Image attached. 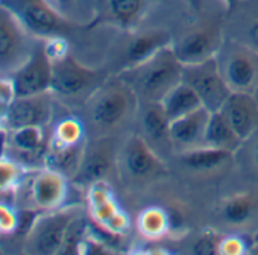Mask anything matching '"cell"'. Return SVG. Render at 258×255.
<instances>
[{
    "label": "cell",
    "mask_w": 258,
    "mask_h": 255,
    "mask_svg": "<svg viewBox=\"0 0 258 255\" xmlns=\"http://www.w3.org/2000/svg\"><path fill=\"white\" fill-rule=\"evenodd\" d=\"M178 160H179V164L190 172L213 173V172L225 169L234 160V154L223 151V149L201 146V148L179 152Z\"/></svg>",
    "instance_id": "obj_23"
},
{
    "label": "cell",
    "mask_w": 258,
    "mask_h": 255,
    "mask_svg": "<svg viewBox=\"0 0 258 255\" xmlns=\"http://www.w3.org/2000/svg\"><path fill=\"white\" fill-rule=\"evenodd\" d=\"M38 41L0 4V75L11 78L28 61Z\"/></svg>",
    "instance_id": "obj_8"
},
{
    "label": "cell",
    "mask_w": 258,
    "mask_h": 255,
    "mask_svg": "<svg viewBox=\"0 0 258 255\" xmlns=\"http://www.w3.org/2000/svg\"><path fill=\"white\" fill-rule=\"evenodd\" d=\"M117 170L134 184H146L166 175L164 160L137 133L129 136L118 149Z\"/></svg>",
    "instance_id": "obj_7"
},
{
    "label": "cell",
    "mask_w": 258,
    "mask_h": 255,
    "mask_svg": "<svg viewBox=\"0 0 258 255\" xmlns=\"http://www.w3.org/2000/svg\"><path fill=\"white\" fill-rule=\"evenodd\" d=\"M52 91L14 97L8 105L2 126L5 130H16L22 126H47L53 115Z\"/></svg>",
    "instance_id": "obj_16"
},
{
    "label": "cell",
    "mask_w": 258,
    "mask_h": 255,
    "mask_svg": "<svg viewBox=\"0 0 258 255\" xmlns=\"http://www.w3.org/2000/svg\"><path fill=\"white\" fill-rule=\"evenodd\" d=\"M149 0H102L100 13L93 25H112L124 31H133L145 14Z\"/></svg>",
    "instance_id": "obj_21"
},
{
    "label": "cell",
    "mask_w": 258,
    "mask_h": 255,
    "mask_svg": "<svg viewBox=\"0 0 258 255\" xmlns=\"http://www.w3.org/2000/svg\"><path fill=\"white\" fill-rule=\"evenodd\" d=\"M185 2L188 4L190 8H193L195 11H199L201 7H202V0H185Z\"/></svg>",
    "instance_id": "obj_36"
},
{
    "label": "cell",
    "mask_w": 258,
    "mask_h": 255,
    "mask_svg": "<svg viewBox=\"0 0 258 255\" xmlns=\"http://www.w3.org/2000/svg\"><path fill=\"white\" fill-rule=\"evenodd\" d=\"M8 105H10V103H0V126H2V121H4V118H5Z\"/></svg>",
    "instance_id": "obj_38"
},
{
    "label": "cell",
    "mask_w": 258,
    "mask_h": 255,
    "mask_svg": "<svg viewBox=\"0 0 258 255\" xmlns=\"http://www.w3.org/2000/svg\"><path fill=\"white\" fill-rule=\"evenodd\" d=\"M249 244L240 235H223L219 246V255H243L247 253Z\"/></svg>",
    "instance_id": "obj_32"
},
{
    "label": "cell",
    "mask_w": 258,
    "mask_h": 255,
    "mask_svg": "<svg viewBox=\"0 0 258 255\" xmlns=\"http://www.w3.org/2000/svg\"><path fill=\"white\" fill-rule=\"evenodd\" d=\"M0 78H4V76H2V75H0Z\"/></svg>",
    "instance_id": "obj_42"
},
{
    "label": "cell",
    "mask_w": 258,
    "mask_h": 255,
    "mask_svg": "<svg viewBox=\"0 0 258 255\" xmlns=\"http://www.w3.org/2000/svg\"><path fill=\"white\" fill-rule=\"evenodd\" d=\"M216 59L231 91L253 94L258 87V55L253 50L225 38Z\"/></svg>",
    "instance_id": "obj_9"
},
{
    "label": "cell",
    "mask_w": 258,
    "mask_h": 255,
    "mask_svg": "<svg viewBox=\"0 0 258 255\" xmlns=\"http://www.w3.org/2000/svg\"><path fill=\"white\" fill-rule=\"evenodd\" d=\"M136 120L139 121V134L163 160L173 152L170 139L172 121L161 102H140Z\"/></svg>",
    "instance_id": "obj_17"
},
{
    "label": "cell",
    "mask_w": 258,
    "mask_h": 255,
    "mask_svg": "<svg viewBox=\"0 0 258 255\" xmlns=\"http://www.w3.org/2000/svg\"><path fill=\"white\" fill-rule=\"evenodd\" d=\"M14 97V88L10 78H0V103H11Z\"/></svg>",
    "instance_id": "obj_33"
},
{
    "label": "cell",
    "mask_w": 258,
    "mask_h": 255,
    "mask_svg": "<svg viewBox=\"0 0 258 255\" xmlns=\"http://www.w3.org/2000/svg\"><path fill=\"white\" fill-rule=\"evenodd\" d=\"M70 192V178L47 166L29 169L16 198L20 210L47 213L66 207Z\"/></svg>",
    "instance_id": "obj_3"
},
{
    "label": "cell",
    "mask_w": 258,
    "mask_h": 255,
    "mask_svg": "<svg viewBox=\"0 0 258 255\" xmlns=\"http://www.w3.org/2000/svg\"><path fill=\"white\" fill-rule=\"evenodd\" d=\"M172 44V35L166 31L151 29L142 32H133L131 37L123 40V43L117 47L114 53V59L117 64V72L120 73L126 69H131L161 49ZM114 73V75H115Z\"/></svg>",
    "instance_id": "obj_15"
},
{
    "label": "cell",
    "mask_w": 258,
    "mask_h": 255,
    "mask_svg": "<svg viewBox=\"0 0 258 255\" xmlns=\"http://www.w3.org/2000/svg\"><path fill=\"white\" fill-rule=\"evenodd\" d=\"M0 4L8 8L22 26L38 40L67 38L78 26L49 0H0Z\"/></svg>",
    "instance_id": "obj_5"
},
{
    "label": "cell",
    "mask_w": 258,
    "mask_h": 255,
    "mask_svg": "<svg viewBox=\"0 0 258 255\" xmlns=\"http://www.w3.org/2000/svg\"><path fill=\"white\" fill-rule=\"evenodd\" d=\"M28 170V167L8 155L0 157V198L16 196Z\"/></svg>",
    "instance_id": "obj_29"
},
{
    "label": "cell",
    "mask_w": 258,
    "mask_h": 255,
    "mask_svg": "<svg viewBox=\"0 0 258 255\" xmlns=\"http://www.w3.org/2000/svg\"><path fill=\"white\" fill-rule=\"evenodd\" d=\"M243 5L244 10L241 4H238L228 13L234 16V20L228 25V28H223V31L229 29V32L226 31L223 35L228 40L246 46L258 55V0L252 5H246V0H243Z\"/></svg>",
    "instance_id": "obj_22"
},
{
    "label": "cell",
    "mask_w": 258,
    "mask_h": 255,
    "mask_svg": "<svg viewBox=\"0 0 258 255\" xmlns=\"http://www.w3.org/2000/svg\"><path fill=\"white\" fill-rule=\"evenodd\" d=\"M115 75L133 88L140 102H161L182 81V64L172 46H167L146 61Z\"/></svg>",
    "instance_id": "obj_2"
},
{
    "label": "cell",
    "mask_w": 258,
    "mask_h": 255,
    "mask_svg": "<svg viewBox=\"0 0 258 255\" xmlns=\"http://www.w3.org/2000/svg\"><path fill=\"white\" fill-rule=\"evenodd\" d=\"M223 26L204 23L172 38V49L181 64H196L214 58L223 44Z\"/></svg>",
    "instance_id": "obj_12"
},
{
    "label": "cell",
    "mask_w": 258,
    "mask_h": 255,
    "mask_svg": "<svg viewBox=\"0 0 258 255\" xmlns=\"http://www.w3.org/2000/svg\"><path fill=\"white\" fill-rule=\"evenodd\" d=\"M240 2H243V0H223V4H225V7H226V11L229 13V11H232Z\"/></svg>",
    "instance_id": "obj_35"
},
{
    "label": "cell",
    "mask_w": 258,
    "mask_h": 255,
    "mask_svg": "<svg viewBox=\"0 0 258 255\" xmlns=\"http://www.w3.org/2000/svg\"><path fill=\"white\" fill-rule=\"evenodd\" d=\"M182 82L195 90L204 108L210 112L219 111L232 93L220 75L216 56L196 64H184Z\"/></svg>",
    "instance_id": "obj_11"
},
{
    "label": "cell",
    "mask_w": 258,
    "mask_h": 255,
    "mask_svg": "<svg viewBox=\"0 0 258 255\" xmlns=\"http://www.w3.org/2000/svg\"><path fill=\"white\" fill-rule=\"evenodd\" d=\"M88 210L91 219L111 235L124 234L129 228V217L120 210L109 182H96L88 187Z\"/></svg>",
    "instance_id": "obj_18"
},
{
    "label": "cell",
    "mask_w": 258,
    "mask_h": 255,
    "mask_svg": "<svg viewBox=\"0 0 258 255\" xmlns=\"http://www.w3.org/2000/svg\"><path fill=\"white\" fill-rule=\"evenodd\" d=\"M247 253L258 255V240H253V241L249 244V250H247Z\"/></svg>",
    "instance_id": "obj_37"
},
{
    "label": "cell",
    "mask_w": 258,
    "mask_h": 255,
    "mask_svg": "<svg viewBox=\"0 0 258 255\" xmlns=\"http://www.w3.org/2000/svg\"><path fill=\"white\" fill-rule=\"evenodd\" d=\"M49 2H50L59 13H62V14L66 16V14L72 10L75 0H49Z\"/></svg>",
    "instance_id": "obj_34"
},
{
    "label": "cell",
    "mask_w": 258,
    "mask_h": 255,
    "mask_svg": "<svg viewBox=\"0 0 258 255\" xmlns=\"http://www.w3.org/2000/svg\"><path fill=\"white\" fill-rule=\"evenodd\" d=\"M108 72L79 62L70 52L52 61V94L67 103H85L109 78Z\"/></svg>",
    "instance_id": "obj_4"
},
{
    "label": "cell",
    "mask_w": 258,
    "mask_h": 255,
    "mask_svg": "<svg viewBox=\"0 0 258 255\" xmlns=\"http://www.w3.org/2000/svg\"><path fill=\"white\" fill-rule=\"evenodd\" d=\"M210 114L211 112L202 106L170 123V139L173 151L179 154L184 151L205 146V131Z\"/></svg>",
    "instance_id": "obj_20"
},
{
    "label": "cell",
    "mask_w": 258,
    "mask_h": 255,
    "mask_svg": "<svg viewBox=\"0 0 258 255\" xmlns=\"http://www.w3.org/2000/svg\"><path fill=\"white\" fill-rule=\"evenodd\" d=\"M14 96H34L50 91L52 59L46 50L44 40H40L28 61L10 78Z\"/></svg>",
    "instance_id": "obj_13"
},
{
    "label": "cell",
    "mask_w": 258,
    "mask_h": 255,
    "mask_svg": "<svg viewBox=\"0 0 258 255\" xmlns=\"http://www.w3.org/2000/svg\"><path fill=\"white\" fill-rule=\"evenodd\" d=\"M137 228L145 238L158 240L170 231V217L164 210L149 207L139 216Z\"/></svg>",
    "instance_id": "obj_28"
},
{
    "label": "cell",
    "mask_w": 258,
    "mask_h": 255,
    "mask_svg": "<svg viewBox=\"0 0 258 255\" xmlns=\"http://www.w3.org/2000/svg\"><path fill=\"white\" fill-rule=\"evenodd\" d=\"M140 100L118 75H111L82 105L85 128L94 137H112L136 120Z\"/></svg>",
    "instance_id": "obj_1"
},
{
    "label": "cell",
    "mask_w": 258,
    "mask_h": 255,
    "mask_svg": "<svg viewBox=\"0 0 258 255\" xmlns=\"http://www.w3.org/2000/svg\"><path fill=\"white\" fill-rule=\"evenodd\" d=\"M246 143L258 133V102L252 93L232 91L219 109Z\"/></svg>",
    "instance_id": "obj_19"
},
{
    "label": "cell",
    "mask_w": 258,
    "mask_h": 255,
    "mask_svg": "<svg viewBox=\"0 0 258 255\" xmlns=\"http://www.w3.org/2000/svg\"><path fill=\"white\" fill-rule=\"evenodd\" d=\"M8 131L7 155L28 169L44 167L49 139L44 126H22Z\"/></svg>",
    "instance_id": "obj_14"
},
{
    "label": "cell",
    "mask_w": 258,
    "mask_h": 255,
    "mask_svg": "<svg viewBox=\"0 0 258 255\" xmlns=\"http://www.w3.org/2000/svg\"><path fill=\"white\" fill-rule=\"evenodd\" d=\"M117 145L114 137H93L87 140L79 167L72 182L88 188L96 182H108L117 172Z\"/></svg>",
    "instance_id": "obj_10"
},
{
    "label": "cell",
    "mask_w": 258,
    "mask_h": 255,
    "mask_svg": "<svg viewBox=\"0 0 258 255\" xmlns=\"http://www.w3.org/2000/svg\"><path fill=\"white\" fill-rule=\"evenodd\" d=\"M253 240H258V231H256V232L253 234Z\"/></svg>",
    "instance_id": "obj_41"
},
{
    "label": "cell",
    "mask_w": 258,
    "mask_h": 255,
    "mask_svg": "<svg viewBox=\"0 0 258 255\" xmlns=\"http://www.w3.org/2000/svg\"><path fill=\"white\" fill-rule=\"evenodd\" d=\"M87 143V128L82 120L75 115H67L55 123L49 137L47 148L53 149H70L79 148Z\"/></svg>",
    "instance_id": "obj_26"
},
{
    "label": "cell",
    "mask_w": 258,
    "mask_h": 255,
    "mask_svg": "<svg viewBox=\"0 0 258 255\" xmlns=\"http://www.w3.org/2000/svg\"><path fill=\"white\" fill-rule=\"evenodd\" d=\"M256 210H258V201L255 195L241 192L226 198L222 202L220 214L225 223L241 228L252 222V219L256 214Z\"/></svg>",
    "instance_id": "obj_25"
},
{
    "label": "cell",
    "mask_w": 258,
    "mask_h": 255,
    "mask_svg": "<svg viewBox=\"0 0 258 255\" xmlns=\"http://www.w3.org/2000/svg\"><path fill=\"white\" fill-rule=\"evenodd\" d=\"M253 96H255V99H256V102H258V87H256V90L253 91Z\"/></svg>",
    "instance_id": "obj_40"
},
{
    "label": "cell",
    "mask_w": 258,
    "mask_h": 255,
    "mask_svg": "<svg viewBox=\"0 0 258 255\" xmlns=\"http://www.w3.org/2000/svg\"><path fill=\"white\" fill-rule=\"evenodd\" d=\"M161 103L170 121L179 117H184L204 106L199 96L195 93V90L188 87L187 84H184L182 81L164 96Z\"/></svg>",
    "instance_id": "obj_27"
},
{
    "label": "cell",
    "mask_w": 258,
    "mask_h": 255,
    "mask_svg": "<svg viewBox=\"0 0 258 255\" xmlns=\"http://www.w3.org/2000/svg\"><path fill=\"white\" fill-rule=\"evenodd\" d=\"M223 235L217 234L216 231H204L196 241L193 243V250L195 253L199 255H219V246H220V240Z\"/></svg>",
    "instance_id": "obj_31"
},
{
    "label": "cell",
    "mask_w": 258,
    "mask_h": 255,
    "mask_svg": "<svg viewBox=\"0 0 258 255\" xmlns=\"http://www.w3.org/2000/svg\"><path fill=\"white\" fill-rule=\"evenodd\" d=\"M23 210L0 199V235L8 237L20 232L23 225Z\"/></svg>",
    "instance_id": "obj_30"
},
{
    "label": "cell",
    "mask_w": 258,
    "mask_h": 255,
    "mask_svg": "<svg viewBox=\"0 0 258 255\" xmlns=\"http://www.w3.org/2000/svg\"><path fill=\"white\" fill-rule=\"evenodd\" d=\"M79 216H82V210L73 205L37 214L25 234V252L37 255L59 253L69 228Z\"/></svg>",
    "instance_id": "obj_6"
},
{
    "label": "cell",
    "mask_w": 258,
    "mask_h": 255,
    "mask_svg": "<svg viewBox=\"0 0 258 255\" xmlns=\"http://www.w3.org/2000/svg\"><path fill=\"white\" fill-rule=\"evenodd\" d=\"M252 160H253L255 166L258 167V142L255 143V149H253V152H252Z\"/></svg>",
    "instance_id": "obj_39"
},
{
    "label": "cell",
    "mask_w": 258,
    "mask_h": 255,
    "mask_svg": "<svg viewBox=\"0 0 258 255\" xmlns=\"http://www.w3.org/2000/svg\"><path fill=\"white\" fill-rule=\"evenodd\" d=\"M241 145L243 140L232 130V126L225 118V115L220 111L211 112L205 131V146L235 154Z\"/></svg>",
    "instance_id": "obj_24"
}]
</instances>
